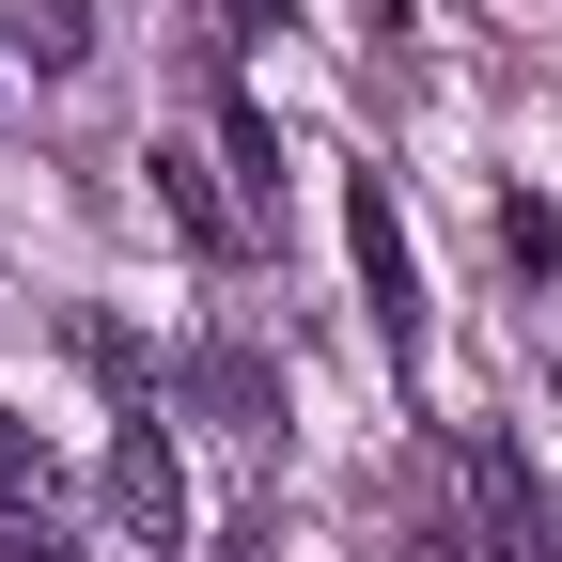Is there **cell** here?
I'll list each match as a JSON object with an SVG mask.
<instances>
[{
	"mask_svg": "<svg viewBox=\"0 0 562 562\" xmlns=\"http://www.w3.org/2000/svg\"><path fill=\"white\" fill-rule=\"evenodd\" d=\"M406 547H422V531H406ZM422 562H469V547H422Z\"/></svg>",
	"mask_w": 562,
	"mask_h": 562,
	"instance_id": "cell-12",
	"label": "cell"
},
{
	"mask_svg": "<svg viewBox=\"0 0 562 562\" xmlns=\"http://www.w3.org/2000/svg\"><path fill=\"white\" fill-rule=\"evenodd\" d=\"M501 250L516 266H562V203H501Z\"/></svg>",
	"mask_w": 562,
	"mask_h": 562,
	"instance_id": "cell-10",
	"label": "cell"
},
{
	"mask_svg": "<svg viewBox=\"0 0 562 562\" xmlns=\"http://www.w3.org/2000/svg\"><path fill=\"white\" fill-rule=\"evenodd\" d=\"M188 391H203V406H235V422H266V406H281V375L250 360V344H203V360H188Z\"/></svg>",
	"mask_w": 562,
	"mask_h": 562,
	"instance_id": "cell-6",
	"label": "cell"
},
{
	"mask_svg": "<svg viewBox=\"0 0 562 562\" xmlns=\"http://www.w3.org/2000/svg\"><path fill=\"white\" fill-rule=\"evenodd\" d=\"M453 484H469V562H562V531H547V501H531V453H516V438H469Z\"/></svg>",
	"mask_w": 562,
	"mask_h": 562,
	"instance_id": "cell-1",
	"label": "cell"
},
{
	"mask_svg": "<svg viewBox=\"0 0 562 562\" xmlns=\"http://www.w3.org/2000/svg\"><path fill=\"white\" fill-rule=\"evenodd\" d=\"M16 47L47 63V79H79L94 63V0H16Z\"/></svg>",
	"mask_w": 562,
	"mask_h": 562,
	"instance_id": "cell-5",
	"label": "cell"
},
{
	"mask_svg": "<svg viewBox=\"0 0 562 562\" xmlns=\"http://www.w3.org/2000/svg\"><path fill=\"white\" fill-rule=\"evenodd\" d=\"M344 250H360V297H375L391 360H406V344H422V266H406V203L375 172H344Z\"/></svg>",
	"mask_w": 562,
	"mask_h": 562,
	"instance_id": "cell-3",
	"label": "cell"
},
{
	"mask_svg": "<svg viewBox=\"0 0 562 562\" xmlns=\"http://www.w3.org/2000/svg\"><path fill=\"white\" fill-rule=\"evenodd\" d=\"M16 501H63V469H47L32 422H0V516H16Z\"/></svg>",
	"mask_w": 562,
	"mask_h": 562,
	"instance_id": "cell-7",
	"label": "cell"
},
{
	"mask_svg": "<svg viewBox=\"0 0 562 562\" xmlns=\"http://www.w3.org/2000/svg\"><path fill=\"white\" fill-rule=\"evenodd\" d=\"M0 562H79V531H63V501H16V516H0Z\"/></svg>",
	"mask_w": 562,
	"mask_h": 562,
	"instance_id": "cell-8",
	"label": "cell"
},
{
	"mask_svg": "<svg viewBox=\"0 0 562 562\" xmlns=\"http://www.w3.org/2000/svg\"><path fill=\"white\" fill-rule=\"evenodd\" d=\"M220 32H297V0H220Z\"/></svg>",
	"mask_w": 562,
	"mask_h": 562,
	"instance_id": "cell-11",
	"label": "cell"
},
{
	"mask_svg": "<svg viewBox=\"0 0 562 562\" xmlns=\"http://www.w3.org/2000/svg\"><path fill=\"white\" fill-rule=\"evenodd\" d=\"M94 501H110V531H125V547H188V469H172V438H157V406L110 438Z\"/></svg>",
	"mask_w": 562,
	"mask_h": 562,
	"instance_id": "cell-2",
	"label": "cell"
},
{
	"mask_svg": "<svg viewBox=\"0 0 562 562\" xmlns=\"http://www.w3.org/2000/svg\"><path fill=\"white\" fill-rule=\"evenodd\" d=\"M157 203H172V235H188L203 266H235V250H250V220L220 203V172H203V157H172V140H157Z\"/></svg>",
	"mask_w": 562,
	"mask_h": 562,
	"instance_id": "cell-4",
	"label": "cell"
},
{
	"mask_svg": "<svg viewBox=\"0 0 562 562\" xmlns=\"http://www.w3.org/2000/svg\"><path fill=\"white\" fill-rule=\"evenodd\" d=\"M220 140H235V172H250V188H281V125H266V110H250V94H235V110H220Z\"/></svg>",
	"mask_w": 562,
	"mask_h": 562,
	"instance_id": "cell-9",
	"label": "cell"
}]
</instances>
